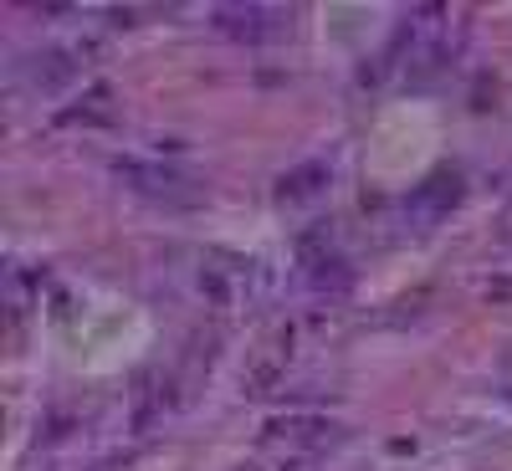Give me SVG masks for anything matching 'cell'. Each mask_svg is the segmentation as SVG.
Segmentation results:
<instances>
[{
	"label": "cell",
	"mask_w": 512,
	"mask_h": 471,
	"mask_svg": "<svg viewBox=\"0 0 512 471\" xmlns=\"http://www.w3.org/2000/svg\"><path fill=\"white\" fill-rule=\"evenodd\" d=\"M216 26L241 47H272V41L292 31V11L287 6H221Z\"/></svg>",
	"instance_id": "cell-1"
},
{
	"label": "cell",
	"mask_w": 512,
	"mask_h": 471,
	"mask_svg": "<svg viewBox=\"0 0 512 471\" xmlns=\"http://www.w3.org/2000/svg\"><path fill=\"white\" fill-rule=\"evenodd\" d=\"M118 175L128 190H139L149 200H169V205H180V200H195V185L185 175H175V169H164V164H139V159H123L118 164Z\"/></svg>",
	"instance_id": "cell-2"
},
{
	"label": "cell",
	"mask_w": 512,
	"mask_h": 471,
	"mask_svg": "<svg viewBox=\"0 0 512 471\" xmlns=\"http://www.w3.org/2000/svg\"><path fill=\"white\" fill-rule=\"evenodd\" d=\"M461 200V180L456 175H431L410 200H405V216H415V226H436V221H446L451 216V205Z\"/></svg>",
	"instance_id": "cell-3"
},
{
	"label": "cell",
	"mask_w": 512,
	"mask_h": 471,
	"mask_svg": "<svg viewBox=\"0 0 512 471\" xmlns=\"http://www.w3.org/2000/svg\"><path fill=\"white\" fill-rule=\"evenodd\" d=\"M328 190V164H303L282 180V200H308V195H323Z\"/></svg>",
	"instance_id": "cell-4"
}]
</instances>
